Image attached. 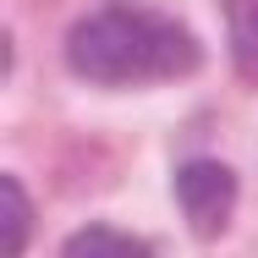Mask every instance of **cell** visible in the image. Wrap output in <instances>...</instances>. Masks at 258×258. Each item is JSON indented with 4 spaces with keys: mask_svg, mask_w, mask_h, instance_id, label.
I'll return each mask as SVG.
<instances>
[{
    "mask_svg": "<svg viewBox=\"0 0 258 258\" xmlns=\"http://www.w3.org/2000/svg\"><path fill=\"white\" fill-rule=\"evenodd\" d=\"M198 60H204V50L187 22L149 11V6H126V0L88 11L66 33V66L104 88L170 83V77H187Z\"/></svg>",
    "mask_w": 258,
    "mask_h": 258,
    "instance_id": "1",
    "label": "cell"
},
{
    "mask_svg": "<svg viewBox=\"0 0 258 258\" xmlns=\"http://www.w3.org/2000/svg\"><path fill=\"white\" fill-rule=\"evenodd\" d=\"M176 204L198 236H220L236 209V176L220 159H187L176 170Z\"/></svg>",
    "mask_w": 258,
    "mask_h": 258,
    "instance_id": "2",
    "label": "cell"
},
{
    "mask_svg": "<svg viewBox=\"0 0 258 258\" xmlns=\"http://www.w3.org/2000/svg\"><path fill=\"white\" fill-rule=\"evenodd\" d=\"M60 258H154L149 253V242H138V236H126V231H115V225H83Z\"/></svg>",
    "mask_w": 258,
    "mask_h": 258,
    "instance_id": "3",
    "label": "cell"
},
{
    "mask_svg": "<svg viewBox=\"0 0 258 258\" xmlns=\"http://www.w3.org/2000/svg\"><path fill=\"white\" fill-rule=\"evenodd\" d=\"M0 204H6V242H0V253H6V258H22L28 231H33V209H28V192H22L17 176L0 181Z\"/></svg>",
    "mask_w": 258,
    "mask_h": 258,
    "instance_id": "4",
    "label": "cell"
},
{
    "mask_svg": "<svg viewBox=\"0 0 258 258\" xmlns=\"http://www.w3.org/2000/svg\"><path fill=\"white\" fill-rule=\"evenodd\" d=\"M231 11V33H236V60L258 66V0H225Z\"/></svg>",
    "mask_w": 258,
    "mask_h": 258,
    "instance_id": "5",
    "label": "cell"
}]
</instances>
